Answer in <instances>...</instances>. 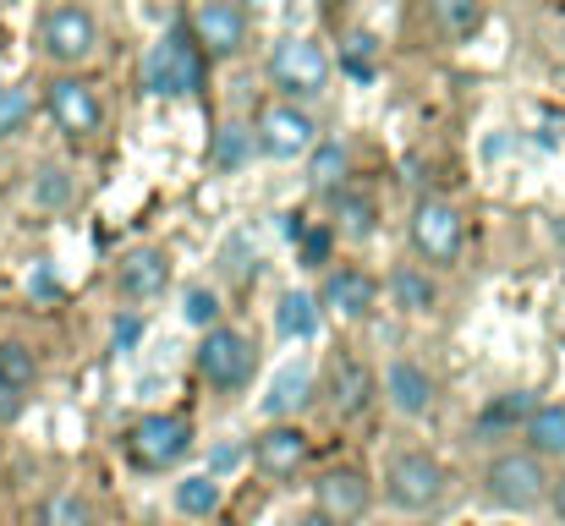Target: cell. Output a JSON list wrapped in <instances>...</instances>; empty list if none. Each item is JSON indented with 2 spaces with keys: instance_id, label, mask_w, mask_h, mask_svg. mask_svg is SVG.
<instances>
[{
  "instance_id": "27",
  "label": "cell",
  "mask_w": 565,
  "mask_h": 526,
  "mask_svg": "<svg viewBox=\"0 0 565 526\" xmlns=\"http://www.w3.org/2000/svg\"><path fill=\"white\" fill-rule=\"evenodd\" d=\"M308 175H313V186L335 192L341 175H347V143H341V138H319L313 154H308Z\"/></svg>"
},
{
  "instance_id": "30",
  "label": "cell",
  "mask_w": 565,
  "mask_h": 526,
  "mask_svg": "<svg viewBox=\"0 0 565 526\" xmlns=\"http://www.w3.org/2000/svg\"><path fill=\"white\" fill-rule=\"evenodd\" d=\"M39 526H94V511H88L77 494H55V500H44Z\"/></svg>"
},
{
  "instance_id": "21",
  "label": "cell",
  "mask_w": 565,
  "mask_h": 526,
  "mask_svg": "<svg viewBox=\"0 0 565 526\" xmlns=\"http://www.w3.org/2000/svg\"><path fill=\"white\" fill-rule=\"evenodd\" d=\"M308 395H313V373H308L302 362H286V367L275 373L269 395H264V411H269V417L280 422V417L302 411V406H308Z\"/></svg>"
},
{
  "instance_id": "16",
  "label": "cell",
  "mask_w": 565,
  "mask_h": 526,
  "mask_svg": "<svg viewBox=\"0 0 565 526\" xmlns=\"http://www.w3.org/2000/svg\"><path fill=\"white\" fill-rule=\"evenodd\" d=\"M192 39L203 44V55H236L242 39H247V22H242L236 6H225V0H203V6L192 11Z\"/></svg>"
},
{
  "instance_id": "29",
  "label": "cell",
  "mask_w": 565,
  "mask_h": 526,
  "mask_svg": "<svg viewBox=\"0 0 565 526\" xmlns=\"http://www.w3.org/2000/svg\"><path fill=\"white\" fill-rule=\"evenodd\" d=\"M374 55H379V39L374 33H352L347 50H341V72L358 77V83H374Z\"/></svg>"
},
{
  "instance_id": "14",
  "label": "cell",
  "mask_w": 565,
  "mask_h": 526,
  "mask_svg": "<svg viewBox=\"0 0 565 526\" xmlns=\"http://www.w3.org/2000/svg\"><path fill=\"white\" fill-rule=\"evenodd\" d=\"M319 308H330L335 319H347V324H358V319H369L379 308V286L374 275H363V269H330L324 275V291H319Z\"/></svg>"
},
{
  "instance_id": "37",
  "label": "cell",
  "mask_w": 565,
  "mask_h": 526,
  "mask_svg": "<svg viewBox=\"0 0 565 526\" xmlns=\"http://www.w3.org/2000/svg\"><path fill=\"white\" fill-rule=\"evenodd\" d=\"M22 411V389H11V384H0V422H11Z\"/></svg>"
},
{
  "instance_id": "35",
  "label": "cell",
  "mask_w": 565,
  "mask_h": 526,
  "mask_svg": "<svg viewBox=\"0 0 565 526\" xmlns=\"http://www.w3.org/2000/svg\"><path fill=\"white\" fill-rule=\"evenodd\" d=\"M28 291H33V302H55V297H61V280H55V269H50V264H39V269L28 275Z\"/></svg>"
},
{
  "instance_id": "6",
  "label": "cell",
  "mask_w": 565,
  "mask_h": 526,
  "mask_svg": "<svg viewBox=\"0 0 565 526\" xmlns=\"http://www.w3.org/2000/svg\"><path fill=\"white\" fill-rule=\"evenodd\" d=\"M406 236H412V253H417L423 264H456V258H461V241H467V225H461V214H456L445 197H423V203L412 208Z\"/></svg>"
},
{
  "instance_id": "20",
  "label": "cell",
  "mask_w": 565,
  "mask_h": 526,
  "mask_svg": "<svg viewBox=\"0 0 565 526\" xmlns=\"http://www.w3.org/2000/svg\"><path fill=\"white\" fill-rule=\"evenodd\" d=\"M275 330H280V341L308 346V341L319 335V297H308V291H286V297L275 302Z\"/></svg>"
},
{
  "instance_id": "1",
  "label": "cell",
  "mask_w": 565,
  "mask_h": 526,
  "mask_svg": "<svg viewBox=\"0 0 565 526\" xmlns=\"http://www.w3.org/2000/svg\"><path fill=\"white\" fill-rule=\"evenodd\" d=\"M203 72H209V55H203V44L192 39L188 22H177V28L149 50V66H143L149 88H154V94H171V99L198 94V88H203Z\"/></svg>"
},
{
  "instance_id": "32",
  "label": "cell",
  "mask_w": 565,
  "mask_h": 526,
  "mask_svg": "<svg viewBox=\"0 0 565 526\" xmlns=\"http://www.w3.org/2000/svg\"><path fill=\"white\" fill-rule=\"evenodd\" d=\"M33 203H39V208H66V203H72V175L55 171V165L39 171V181H33Z\"/></svg>"
},
{
  "instance_id": "24",
  "label": "cell",
  "mask_w": 565,
  "mask_h": 526,
  "mask_svg": "<svg viewBox=\"0 0 565 526\" xmlns=\"http://www.w3.org/2000/svg\"><path fill=\"white\" fill-rule=\"evenodd\" d=\"M539 400L527 395V389H511V395H494L483 411H478V428L483 433H511V428H522L527 422V411H533Z\"/></svg>"
},
{
  "instance_id": "25",
  "label": "cell",
  "mask_w": 565,
  "mask_h": 526,
  "mask_svg": "<svg viewBox=\"0 0 565 526\" xmlns=\"http://www.w3.org/2000/svg\"><path fill=\"white\" fill-rule=\"evenodd\" d=\"M428 17L450 39H472L483 28V0H428Z\"/></svg>"
},
{
  "instance_id": "8",
  "label": "cell",
  "mask_w": 565,
  "mask_h": 526,
  "mask_svg": "<svg viewBox=\"0 0 565 526\" xmlns=\"http://www.w3.org/2000/svg\"><path fill=\"white\" fill-rule=\"evenodd\" d=\"M258 149L269 154V160H302V154H313V143H319V127H313V116L308 110H297V105H269L264 116H258Z\"/></svg>"
},
{
  "instance_id": "33",
  "label": "cell",
  "mask_w": 565,
  "mask_h": 526,
  "mask_svg": "<svg viewBox=\"0 0 565 526\" xmlns=\"http://www.w3.org/2000/svg\"><path fill=\"white\" fill-rule=\"evenodd\" d=\"M330 241H335V230H330V225H319V230H302V241H297V247H302V264H308V269H324V258H330Z\"/></svg>"
},
{
  "instance_id": "13",
  "label": "cell",
  "mask_w": 565,
  "mask_h": 526,
  "mask_svg": "<svg viewBox=\"0 0 565 526\" xmlns=\"http://www.w3.org/2000/svg\"><path fill=\"white\" fill-rule=\"evenodd\" d=\"M253 466L264 477H297L308 466V433L297 422H275L253 439Z\"/></svg>"
},
{
  "instance_id": "5",
  "label": "cell",
  "mask_w": 565,
  "mask_h": 526,
  "mask_svg": "<svg viewBox=\"0 0 565 526\" xmlns=\"http://www.w3.org/2000/svg\"><path fill=\"white\" fill-rule=\"evenodd\" d=\"M188 450H192V428H188V417H177V411H149L143 422L127 428V455L143 472H166Z\"/></svg>"
},
{
  "instance_id": "18",
  "label": "cell",
  "mask_w": 565,
  "mask_h": 526,
  "mask_svg": "<svg viewBox=\"0 0 565 526\" xmlns=\"http://www.w3.org/2000/svg\"><path fill=\"white\" fill-rule=\"evenodd\" d=\"M390 297H395V308L412 313V319H428V313L439 308V286H434V275H428L423 264H401V269L390 275Z\"/></svg>"
},
{
  "instance_id": "31",
  "label": "cell",
  "mask_w": 565,
  "mask_h": 526,
  "mask_svg": "<svg viewBox=\"0 0 565 526\" xmlns=\"http://www.w3.org/2000/svg\"><path fill=\"white\" fill-rule=\"evenodd\" d=\"M182 319H188L192 330H214L220 324V297L209 286H188L182 291Z\"/></svg>"
},
{
  "instance_id": "28",
  "label": "cell",
  "mask_w": 565,
  "mask_h": 526,
  "mask_svg": "<svg viewBox=\"0 0 565 526\" xmlns=\"http://www.w3.org/2000/svg\"><path fill=\"white\" fill-rule=\"evenodd\" d=\"M33 378H39V356L22 346V341H0V384L28 389Z\"/></svg>"
},
{
  "instance_id": "23",
  "label": "cell",
  "mask_w": 565,
  "mask_h": 526,
  "mask_svg": "<svg viewBox=\"0 0 565 526\" xmlns=\"http://www.w3.org/2000/svg\"><path fill=\"white\" fill-rule=\"evenodd\" d=\"M220 477H209V472H192V477H182L177 483V511L188 516V522H209L214 511H220Z\"/></svg>"
},
{
  "instance_id": "22",
  "label": "cell",
  "mask_w": 565,
  "mask_h": 526,
  "mask_svg": "<svg viewBox=\"0 0 565 526\" xmlns=\"http://www.w3.org/2000/svg\"><path fill=\"white\" fill-rule=\"evenodd\" d=\"M335 230L369 241L379 230V203L369 192H358V186H335Z\"/></svg>"
},
{
  "instance_id": "19",
  "label": "cell",
  "mask_w": 565,
  "mask_h": 526,
  "mask_svg": "<svg viewBox=\"0 0 565 526\" xmlns=\"http://www.w3.org/2000/svg\"><path fill=\"white\" fill-rule=\"evenodd\" d=\"M522 439H527V450L544 461V455H565V406L561 400H550V406H533L527 411V422H522Z\"/></svg>"
},
{
  "instance_id": "39",
  "label": "cell",
  "mask_w": 565,
  "mask_h": 526,
  "mask_svg": "<svg viewBox=\"0 0 565 526\" xmlns=\"http://www.w3.org/2000/svg\"><path fill=\"white\" fill-rule=\"evenodd\" d=\"M297 526H330V522H324V516L313 511V516H302V522H297Z\"/></svg>"
},
{
  "instance_id": "34",
  "label": "cell",
  "mask_w": 565,
  "mask_h": 526,
  "mask_svg": "<svg viewBox=\"0 0 565 526\" xmlns=\"http://www.w3.org/2000/svg\"><path fill=\"white\" fill-rule=\"evenodd\" d=\"M22 116H28V94H22V88H0V138L17 132Z\"/></svg>"
},
{
  "instance_id": "38",
  "label": "cell",
  "mask_w": 565,
  "mask_h": 526,
  "mask_svg": "<svg viewBox=\"0 0 565 526\" xmlns=\"http://www.w3.org/2000/svg\"><path fill=\"white\" fill-rule=\"evenodd\" d=\"M550 511L565 522V477H561V483H550Z\"/></svg>"
},
{
  "instance_id": "10",
  "label": "cell",
  "mask_w": 565,
  "mask_h": 526,
  "mask_svg": "<svg viewBox=\"0 0 565 526\" xmlns=\"http://www.w3.org/2000/svg\"><path fill=\"white\" fill-rule=\"evenodd\" d=\"M44 55L50 61H61V66H77V61H88L94 55V44H99V28H94V17L83 11V6H55L50 17H44Z\"/></svg>"
},
{
  "instance_id": "17",
  "label": "cell",
  "mask_w": 565,
  "mask_h": 526,
  "mask_svg": "<svg viewBox=\"0 0 565 526\" xmlns=\"http://www.w3.org/2000/svg\"><path fill=\"white\" fill-rule=\"evenodd\" d=\"M384 400H390L401 417H423V411L434 406V378H428V367L395 356V362L384 367Z\"/></svg>"
},
{
  "instance_id": "3",
  "label": "cell",
  "mask_w": 565,
  "mask_h": 526,
  "mask_svg": "<svg viewBox=\"0 0 565 526\" xmlns=\"http://www.w3.org/2000/svg\"><path fill=\"white\" fill-rule=\"evenodd\" d=\"M269 83L297 105V99H313V94H324L330 88V55H324V44H313V39H280L275 50H269Z\"/></svg>"
},
{
  "instance_id": "2",
  "label": "cell",
  "mask_w": 565,
  "mask_h": 526,
  "mask_svg": "<svg viewBox=\"0 0 565 526\" xmlns=\"http://www.w3.org/2000/svg\"><path fill=\"white\" fill-rule=\"evenodd\" d=\"M483 494H489L500 511L527 516V511L550 505V477H544V466H539L533 450H505V455L489 461V472H483Z\"/></svg>"
},
{
  "instance_id": "7",
  "label": "cell",
  "mask_w": 565,
  "mask_h": 526,
  "mask_svg": "<svg viewBox=\"0 0 565 526\" xmlns=\"http://www.w3.org/2000/svg\"><path fill=\"white\" fill-rule=\"evenodd\" d=\"M192 362H198V378H203V384H214V389H242V384L253 378L258 351H253V341H247L242 330L214 324V330H203V346H198Z\"/></svg>"
},
{
  "instance_id": "26",
  "label": "cell",
  "mask_w": 565,
  "mask_h": 526,
  "mask_svg": "<svg viewBox=\"0 0 565 526\" xmlns=\"http://www.w3.org/2000/svg\"><path fill=\"white\" fill-rule=\"evenodd\" d=\"M247 160H253V132H247L242 121H225V127L214 132V143H209V165L231 175V171H242Z\"/></svg>"
},
{
  "instance_id": "4",
  "label": "cell",
  "mask_w": 565,
  "mask_h": 526,
  "mask_svg": "<svg viewBox=\"0 0 565 526\" xmlns=\"http://www.w3.org/2000/svg\"><path fill=\"white\" fill-rule=\"evenodd\" d=\"M445 466L428 455V450H406V455H395L390 461V472H384V494H390V505L395 511H412V516H423V511H434L439 500H445Z\"/></svg>"
},
{
  "instance_id": "15",
  "label": "cell",
  "mask_w": 565,
  "mask_h": 526,
  "mask_svg": "<svg viewBox=\"0 0 565 526\" xmlns=\"http://www.w3.org/2000/svg\"><path fill=\"white\" fill-rule=\"evenodd\" d=\"M324 400H330V411H335L341 422H347V417H363L369 400H374V373H369L358 356H335L330 373H324Z\"/></svg>"
},
{
  "instance_id": "12",
  "label": "cell",
  "mask_w": 565,
  "mask_h": 526,
  "mask_svg": "<svg viewBox=\"0 0 565 526\" xmlns=\"http://www.w3.org/2000/svg\"><path fill=\"white\" fill-rule=\"evenodd\" d=\"M166 286H171V258H166V247H132V253L116 264V291H121L127 302H154V297H166Z\"/></svg>"
},
{
  "instance_id": "36",
  "label": "cell",
  "mask_w": 565,
  "mask_h": 526,
  "mask_svg": "<svg viewBox=\"0 0 565 526\" xmlns=\"http://www.w3.org/2000/svg\"><path fill=\"white\" fill-rule=\"evenodd\" d=\"M110 335H116V351H132L138 341H143V319H138V313H127V319H116V330H110Z\"/></svg>"
},
{
  "instance_id": "9",
  "label": "cell",
  "mask_w": 565,
  "mask_h": 526,
  "mask_svg": "<svg viewBox=\"0 0 565 526\" xmlns=\"http://www.w3.org/2000/svg\"><path fill=\"white\" fill-rule=\"evenodd\" d=\"M369 505H374V489H369V477H363V472H352V466L324 472V477L313 483V511H319L330 526L363 522V516H369Z\"/></svg>"
},
{
  "instance_id": "11",
  "label": "cell",
  "mask_w": 565,
  "mask_h": 526,
  "mask_svg": "<svg viewBox=\"0 0 565 526\" xmlns=\"http://www.w3.org/2000/svg\"><path fill=\"white\" fill-rule=\"evenodd\" d=\"M44 99H50V116H55V127H61L66 138H94L99 121H105L99 94H94L83 77H55Z\"/></svg>"
}]
</instances>
